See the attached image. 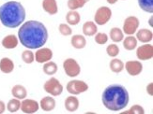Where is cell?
I'll return each mask as SVG.
<instances>
[{"label": "cell", "instance_id": "6da1fadb", "mask_svg": "<svg viewBox=\"0 0 153 114\" xmlns=\"http://www.w3.org/2000/svg\"><path fill=\"white\" fill-rule=\"evenodd\" d=\"M18 38L23 46L28 49H39L48 39V31L45 25L38 21H28L21 25Z\"/></svg>", "mask_w": 153, "mask_h": 114}, {"label": "cell", "instance_id": "7a4b0ae2", "mask_svg": "<svg viewBox=\"0 0 153 114\" xmlns=\"http://www.w3.org/2000/svg\"><path fill=\"white\" fill-rule=\"evenodd\" d=\"M102 104L107 110L119 111L129 104V93L124 86L113 84L108 86L102 93Z\"/></svg>", "mask_w": 153, "mask_h": 114}, {"label": "cell", "instance_id": "3957f363", "mask_svg": "<svg viewBox=\"0 0 153 114\" xmlns=\"http://www.w3.org/2000/svg\"><path fill=\"white\" fill-rule=\"evenodd\" d=\"M25 19L24 6L17 1H9L0 6V22L9 28H16Z\"/></svg>", "mask_w": 153, "mask_h": 114}, {"label": "cell", "instance_id": "277c9868", "mask_svg": "<svg viewBox=\"0 0 153 114\" xmlns=\"http://www.w3.org/2000/svg\"><path fill=\"white\" fill-rule=\"evenodd\" d=\"M43 89L46 93H50L53 96H60L63 92V86L60 82L56 78H51L43 85Z\"/></svg>", "mask_w": 153, "mask_h": 114}, {"label": "cell", "instance_id": "5b68a950", "mask_svg": "<svg viewBox=\"0 0 153 114\" xmlns=\"http://www.w3.org/2000/svg\"><path fill=\"white\" fill-rule=\"evenodd\" d=\"M63 68L66 75L71 78L77 77L80 74V72H81V68H80L76 60L74 58L66 59L63 62Z\"/></svg>", "mask_w": 153, "mask_h": 114}, {"label": "cell", "instance_id": "8992f818", "mask_svg": "<svg viewBox=\"0 0 153 114\" xmlns=\"http://www.w3.org/2000/svg\"><path fill=\"white\" fill-rule=\"evenodd\" d=\"M111 17H112V10L108 7L103 6L97 10L94 16V21L95 24L98 25H104L110 21Z\"/></svg>", "mask_w": 153, "mask_h": 114}, {"label": "cell", "instance_id": "52a82bcc", "mask_svg": "<svg viewBox=\"0 0 153 114\" xmlns=\"http://www.w3.org/2000/svg\"><path fill=\"white\" fill-rule=\"evenodd\" d=\"M88 90V85L83 80L72 79L67 84V91L72 96H77Z\"/></svg>", "mask_w": 153, "mask_h": 114}, {"label": "cell", "instance_id": "ba28073f", "mask_svg": "<svg viewBox=\"0 0 153 114\" xmlns=\"http://www.w3.org/2000/svg\"><path fill=\"white\" fill-rule=\"evenodd\" d=\"M140 22L139 19L135 16H129L128 18L125 19L124 24H123V33H125L126 35H134V33H136Z\"/></svg>", "mask_w": 153, "mask_h": 114}, {"label": "cell", "instance_id": "9c48e42d", "mask_svg": "<svg viewBox=\"0 0 153 114\" xmlns=\"http://www.w3.org/2000/svg\"><path fill=\"white\" fill-rule=\"evenodd\" d=\"M136 56L141 61L149 60L153 57V46L150 44H144L136 50Z\"/></svg>", "mask_w": 153, "mask_h": 114}, {"label": "cell", "instance_id": "30bf717a", "mask_svg": "<svg viewBox=\"0 0 153 114\" xmlns=\"http://www.w3.org/2000/svg\"><path fill=\"white\" fill-rule=\"evenodd\" d=\"M39 104L33 99H23V101L21 102V110L24 113L27 114H32L35 113L39 110Z\"/></svg>", "mask_w": 153, "mask_h": 114}, {"label": "cell", "instance_id": "8fae6325", "mask_svg": "<svg viewBox=\"0 0 153 114\" xmlns=\"http://www.w3.org/2000/svg\"><path fill=\"white\" fill-rule=\"evenodd\" d=\"M124 68L131 76H137L143 71V65L140 61L136 60H131L124 65Z\"/></svg>", "mask_w": 153, "mask_h": 114}, {"label": "cell", "instance_id": "7c38bea8", "mask_svg": "<svg viewBox=\"0 0 153 114\" xmlns=\"http://www.w3.org/2000/svg\"><path fill=\"white\" fill-rule=\"evenodd\" d=\"M35 60L38 63H46L53 58V51L49 48H39V50L34 53Z\"/></svg>", "mask_w": 153, "mask_h": 114}, {"label": "cell", "instance_id": "4fadbf2b", "mask_svg": "<svg viewBox=\"0 0 153 114\" xmlns=\"http://www.w3.org/2000/svg\"><path fill=\"white\" fill-rule=\"evenodd\" d=\"M136 38L142 43H149L153 38V33L147 28L140 29L136 31Z\"/></svg>", "mask_w": 153, "mask_h": 114}, {"label": "cell", "instance_id": "5bb4252c", "mask_svg": "<svg viewBox=\"0 0 153 114\" xmlns=\"http://www.w3.org/2000/svg\"><path fill=\"white\" fill-rule=\"evenodd\" d=\"M0 70L5 74H10L14 70V63L8 57H4L0 60Z\"/></svg>", "mask_w": 153, "mask_h": 114}, {"label": "cell", "instance_id": "9a60e30c", "mask_svg": "<svg viewBox=\"0 0 153 114\" xmlns=\"http://www.w3.org/2000/svg\"><path fill=\"white\" fill-rule=\"evenodd\" d=\"M42 8L50 15H55L58 11L56 0H43Z\"/></svg>", "mask_w": 153, "mask_h": 114}, {"label": "cell", "instance_id": "2e32d148", "mask_svg": "<svg viewBox=\"0 0 153 114\" xmlns=\"http://www.w3.org/2000/svg\"><path fill=\"white\" fill-rule=\"evenodd\" d=\"M19 43V38L15 35H8L2 39V45L6 49H14Z\"/></svg>", "mask_w": 153, "mask_h": 114}, {"label": "cell", "instance_id": "e0dca14e", "mask_svg": "<svg viewBox=\"0 0 153 114\" xmlns=\"http://www.w3.org/2000/svg\"><path fill=\"white\" fill-rule=\"evenodd\" d=\"M39 107L44 111H51L56 108V100L52 96H45L41 100Z\"/></svg>", "mask_w": 153, "mask_h": 114}, {"label": "cell", "instance_id": "ac0fdd59", "mask_svg": "<svg viewBox=\"0 0 153 114\" xmlns=\"http://www.w3.org/2000/svg\"><path fill=\"white\" fill-rule=\"evenodd\" d=\"M65 108L70 112H74L79 108V100L76 96H71L65 100Z\"/></svg>", "mask_w": 153, "mask_h": 114}, {"label": "cell", "instance_id": "d6986e66", "mask_svg": "<svg viewBox=\"0 0 153 114\" xmlns=\"http://www.w3.org/2000/svg\"><path fill=\"white\" fill-rule=\"evenodd\" d=\"M11 95L13 97H15L17 99L23 100L27 96V91H26L25 87H24L21 84H16L12 87L11 89Z\"/></svg>", "mask_w": 153, "mask_h": 114}, {"label": "cell", "instance_id": "ffe728a7", "mask_svg": "<svg viewBox=\"0 0 153 114\" xmlns=\"http://www.w3.org/2000/svg\"><path fill=\"white\" fill-rule=\"evenodd\" d=\"M98 32V26L94 22H85L83 25V33L85 36L92 37L95 36Z\"/></svg>", "mask_w": 153, "mask_h": 114}, {"label": "cell", "instance_id": "44dd1931", "mask_svg": "<svg viewBox=\"0 0 153 114\" xmlns=\"http://www.w3.org/2000/svg\"><path fill=\"white\" fill-rule=\"evenodd\" d=\"M81 16H80L79 12L76 10H70L67 14H66V21H67L69 25H76L80 23Z\"/></svg>", "mask_w": 153, "mask_h": 114}, {"label": "cell", "instance_id": "7402d4cb", "mask_svg": "<svg viewBox=\"0 0 153 114\" xmlns=\"http://www.w3.org/2000/svg\"><path fill=\"white\" fill-rule=\"evenodd\" d=\"M71 43L75 49H84L86 45V40L82 35H74L71 39Z\"/></svg>", "mask_w": 153, "mask_h": 114}, {"label": "cell", "instance_id": "603a6c76", "mask_svg": "<svg viewBox=\"0 0 153 114\" xmlns=\"http://www.w3.org/2000/svg\"><path fill=\"white\" fill-rule=\"evenodd\" d=\"M110 38L114 42H120L124 38L123 31L118 27H113L110 30Z\"/></svg>", "mask_w": 153, "mask_h": 114}, {"label": "cell", "instance_id": "cb8c5ba5", "mask_svg": "<svg viewBox=\"0 0 153 114\" xmlns=\"http://www.w3.org/2000/svg\"><path fill=\"white\" fill-rule=\"evenodd\" d=\"M137 38L131 35L125 39L123 38V46L127 51H132L137 47Z\"/></svg>", "mask_w": 153, "mask_h": 114}, {"label": "cell", "instance_id": "d4e9b609", "mask_svg": "<svg viewBox=\"0 0 153 114\" xmlns=\"http://www.w3.org/2000/svg\"><path fill=\"white\" fill-rule=\"evenodd\" d=\"M43 72L45 73L46 75H49V76H52V75H55L56 73L57 72V65L55 62H52L51 60L48 62H46L44 65H43Z\"/></svg>", "mask_w": 153, "mask_h": 114}, {"label": "cell", "instance_id": "484cf974", "mask_svg": "<svg viewBox=\"0 0 153 114\" xmlns=\"http://www.w3.org/2000/svg\"><path fill=\"white\" fill-rule=\"evenodd\" d=\"M110 69L114 73H120L124 69V63L120 59L115 58L110 62Z\"/></svg>", "mask_w": 153, "mask_h": 114}, {"label": "cell", "instance_id": "4316f807", "mask_svg": "<svg viewBox=\"0 0 153 114\" xmlns=\"http://www.w3.org/2000/svg\"><path fill=\"white\" fill-rule=\"evenodd\" d=\"M20 108H21V101H20V99H17L15 97L10 99L8 104H7V110L11 113L17 112L20 110Z\"/></svg>", "mask_w": 153, "mask_h": 114}, {"label": "cell", "instance_id": "83f0119b", "mask_svg": "<svg viewBox=\"0 0 153 114\" xmlns=\"http://www.w3.org/2000/svg\"><path fill=\"white\" fill-rule=\"evenodd\" d=\"M138 5L144 11L153 13V0H138Z\"/></svg>", "mask_w": 153, "mask_h": 114}, {"label": "cell", "instance_id": "f1b7e54d", "mask_svg": "<svg viewBox=\"0 0 153 114\" xmlns=\"http://www.w3.org/2000/svg\"><path fill=\"white\" fill-rule=\"evenodd\" d=\"M89 0H68V8L71 10H75L77 9L83 8L86 2Z\"/></svg>", "mask_w": 153, "mask_h": 114}, {"label": "cell", "instance_id": "f546056e", "mask_svg": "<svg viewBox=\"0 0 153 114\" xmlns=\"http://www.w3.org/2000/svg\"><path fill=\"white\" fill-rule=\"evenodd\" d=\"M22 60L25 64H31L34 62L35 60V55L32 51L30 50H25L22 53Z\"/></svg>", "mask_w": 153, "mask_h": 114}, {"label": "cell", "instance_id": "4dcf8cb0", "mask_svg": "<svg viewBox=\"0 0 153 114\" xmlns=\"http://www.w3.org/2000/svg\"><path fill=\"white\" fill-rule=\"evenodd\" d=\"M123 114H144L145 113V110L143 109V107L140 106V105H134L132 107L128 110H125L122 112Z\"/></svg>", "mask_w": 153, "mask_h": 114}, {"label": "cell", "instance_id": "1f68e13d", "mask_svg": "<svg viewBox=\"0 0 153 114\" xmlns=\"http://www.w3.org/2000/svg\"><path fill=\"white\" fill-rule=\"evenodd\" d=\"M106 52L110 57H116L119 53V48L117 44H110L106 48Z\"/></svg>", "mask_w": 153, "mask_h": 114}, {"label": "cell", "instance_id": "d6a6232c", "mask_svg": "<svg viewBox=\"0 0 153 114\" xmlns=\"http://www.w3.org/2000/svg\"><path fill=\"white\" fill-rule=\"evenodd\" d=\"M59 32H60V34L63 35V36H71L72 34V30L71 28V26L69 24H59Z\"/></svg>", "mask_w": 153, "mask_h": 114}, {"label": "cell", "instance_id": "836d02e7", "mask_svg": "<svg viewBox=\"0 0 153 114\" xmlns=\"http://www.w3.org/2000/svg\"><path fill=\"white\" fill-rule=\"evenodd\" d=\"M95 41L100 45H103L108 41V36L105 33H97L95 37Z\"/></svg>", "mask_w": 153, "mask_h": 114}, {"label": "cell", "instance_id": "e575fe53", "mask_svg": "<svg viewBox=\"0 0 153 114\" xmlns=\"http://www.w3.org/2000/svg\"><path fill=\"white\" fill-rule=\"evenodd\" d=\"M152 88H153V83L152 82H150L148 86H147V92H148V93L149 96H153V90H152Z\"/></svg>", "mask_w": 153, "mask_h": 114}, {"label": "cell", "instance_id": "d590c367", "mask_svg": "<svg viewBox=\"0 0 153 114\" xmlns=\"http://www.w3.org/2000/svg\"><path fill=\"white\" fill-rule=\"evenodd\" d=\"M6 110V104L2 101V100H0V114L3 113Z\"/></svg>", "mask_w": 153, "mask_h": 114}, {"label": "cell", "instance_id": "8d00e7d4", "mask_svg": "<svg viewBox=\"0 0 153 114\" xmlns=\"http://www.w3.org/2000/svg\"><path fill=\"white\" fill-rule=\"evenodd\" d=\"M109 4H115V3H117V0H106Z\"/></svg>", "mask_w": 153, "mask_h": 114}, {"label": "cell", "instance_id": "74e56055", "mask_svg": "<svg viewBox=\"0 0 153 114\" xmlns=\"http://www.w3.org/2000/svg\"><path fill=\"white\" fill-rule=\"evenodd\" d=\"M152 18H153V17H151V18H150V20H149V24H150L151 27L153 26V25H152Z\"/></svg>", "mask_w": 153, "mask_h": 114}]
</instances>
